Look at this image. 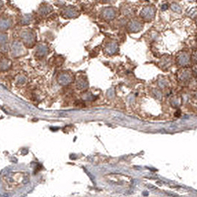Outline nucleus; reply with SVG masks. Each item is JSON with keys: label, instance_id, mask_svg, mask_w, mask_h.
<instances>
[{"label": "nucleus", "instance_id": "nucleus-1", "mask_svg": "<svg viewBox=\"0 0 197 197\" xmlns=\"http://www.w3.org/2000/svg\"><path fill=\"white\" fill-rule=\"evenodd\" d=\"M62 14L66 18L74 19L79 16V11L76 9V7L73 6H68L63 10Z\"/></svg>", "mask_w": 197, "mask_h": 197}, {"label": "nucleus", "instance_id": "nucleus-2", "mask_svg": "<svg viewBox=\"0 0 197 197\" xmlns=\"http://www.w3.org/2000/svg\"><path fill=\"white\" fill-rule=\"evenodd\" d=\"M155 9L153 7H146L142 10L141 16L143 19L146 20H151L155 16Z\"/></svg>", "mask_w": 197, "mask_h": 197}, {"label": "nucleus", "instance_id": "nucleus-3", "mask_svg": "<svg viewBox=\"0 0 197 197\" xmlns=\"http://www.w3.org/2000/svg\"><path fill=\"white\" fill-rule=\"evenodd\" d=\"M116 11L113 7H106L102 11V16L106 19H111L114 18Z\"/></svg>", "mask_w": 197, "mask_h": 197}, {"label": "nucleus", "instance_id": "nucleus-4", "mask_svg": "<svg viewBox=\"0 0 197 197\" xmlns=\"http://www.w3.org/2000/svg\"><path fill=\"white\" fill-rule=\"evenodd\" d=\"M11 25V20L9 19L1 18L0 19V30L4 31L9 28Z\"/></svg>", "mask_w": 197, "mask_h": 197}, {"label": "nucleus", "instance_id": "nucleus-5", "mask_svg": "<svg viewBox=\"0 0 197 197\" xmlns=\"http://www.w3.org/2000/svg\"><path fill=\"white\" fill-rule=\"evenodd\" d=\"M22 39H23L25 42H32V41L34 39V35L31 31H24V32L22 33Z\"/></svg>", "mask_w": 197, "mask_h": 197}, {"label": "nucleus", "instance_id": "nucleus-6", "mask_svg": "<svg viewBox=\"0 0 197 197\" xmlns=\"http://www.w3.org/2000/svg\"><path fill=\"white\" fill-rule=\"evenodd\" d=\"M52 7L49 5H42L39 9V13L42 16H45V15H48V13H50L51 11H52Z\"/></svg>", "mask_w": 197, "mask_h": 197}, {"label": "nucleus", "instance_id": "nucleus-7", "mask_svg": "<svg viewBox=\"0 0 197 197\" xmlns=\"http://www.w3.org/2000/svg\"><path fill=\"white\" fill-rule=\"evenodd\" d=\"M31 19H32V16H31V14L25 15V16H22L21 24L22 25H28L31 22Z\"/></svg>", "mask_w": 197, "mask_h": 197}, {"label": "nucleus", "instance_id": "nucleus-8", "mask_svg": "<svg viewBox=\"0 0 197 197\" xmlns=\"http://www.w3.org/2000/svg\"><path fill=\"white\" fill-rule=\"evenodd\" d=\"M6 38H7L6 35L0 34V42H3L5 41Z\"/></svg>", "mask_w": 197, "mask_h": 197}, {"label": "nucleus", "instance_id": "nucleus-9", "mask_svg": "<svg viewBox=\"0 0 197 197\" xmlns=\"http://www.w3.org/2000/svg\"><path fill=\"white\" fill-rule=\"evenodd\" d=\"M2 7V1L0 0V10H1Z\"/></svg>", "mask_w": 197, "mask_h": 197}, {"label": "nucleus", "instance_id": "nucleus-10", "mask_svg": "<svg viewBox=\"0 0 197 197\" xmlns=\"http://www.w3.org/2000/svg\"><path fill=\"white\" fill-rule=\"evenodd\" d=\"M103 1H105V2H111L112 0H103Z\"/></svg>", "mask_w": 197, "mask_h": 197}]
</instances>
